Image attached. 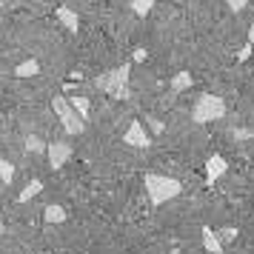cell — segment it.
<instances>
[{"label": "cell", "mask_w": 254, "mask_h": 254, "mask_svg": "<svg viewBox=\"0 0 254 254\" xmlns=\"http://www.w3.org/2000/svg\"><path fill=\"white\" fill-rule=\"evenodd\" d=\"M52 109H55L58 120L63 123L66 134H83V128H86V120L77 115V109L71 106V100H66L63 94H58V97L52 100Z\"/></svg>", "instance_id": "cell-1"}, {"label": "cell", "mask_w": 254, "mask_h": 254, "mask_svg": "<svg viewBox=\"0 0 254 254\" xmlns=\"http://www.w3.org/2000/svg\"><path fill=\"white\" fill-rule=\"evenodd\" d=\"M146 191H149L151 203L163 206L166 200H172L174 194H180V191H183V186H180V180H172V177H157V174H149V177H146Z\"/></svg>", "instance_id": "cell-2"}, {"label": "cell", "mask_w": 254, "mask_h": 254, "mask_svg": "<svg viewBox=\"0 0 254 254\" xmlns=\"http://www.w3.org/2000/svg\"><path fill=\"white\" fill-rule=\"evenodd\" d=\"M223 115H226V103L214 94H203L194 106V123H211V120H220Z\"/></svg>", "instance_id": "cell-3"}, {"label": "cell", "mask_w": 254, "mask_h": 254, "mask_svg": "<svg viewBox=\"0 0 254 254\" xmlns=\"http://www.w3.org/2000/svg\"><path fill=\"white\" fill-rule=\"evenodd\" d=\"M126 83H128V66H120L117 71H109V74H103V77H97L94 80V86L97 89H103V92L109 94H126Z\"/></svg>", "instance_id": "cell-4"}, {"label": "cell", "mask_w": 254, "mask_h": 254, "mask_svg": "<svg viewBox=\"0 0 254 254\" xmlns=\"http://www.w3.org/2000/svg\"><path fill=\"white\" fill-rule=\"evenodd\" d=\"M126 143L128 146H137V149H149L151 146V134L143 128L140 120H131L126 126Z\"/></svg>", "instance_id": "cell-5"}, {"label": "cell", "mask_w": 254, "mask_h": 254, "mask_svg": "<svg viewBox=\"0 0 254 254\" xmlns=\"http://www.w3.org/2000/svg\"><path fill=\"white\" fill-rule=\"evenodd\" d=\"M46 151H49V163H52V169H60V166L71 157V149H69L66 140H55V143H49Z\"/></svg>", "instance_id": "cell-6"}, {"label": "cell", "mask_w": 254, "mask_h": 254, "mask_svg": "<svg viewBox=\"0 0 254 254\" xmlns=\"http://www.w3.org/2000/svg\"><path fill=\"white\" fill-rule=\"evenodd\" d=\"M226 169H229L226 157H220V154L208 157V160H206V183H217L220 174H226Z\"/></svg>", "instance_id": "cell-7"}, {"label": "cell", "mask_w": 254, "mask_h": 254, "mask_svg": "<svg viewBox=\"0 0 254 254\" xmlns=\"http://www.w3.org/2000/svg\"><path fill=\"white\" fill-rule=\"evenodd\" d=\"M66 220V208L58 206V203H49L46 208H43V223H49V226H55V223H63Z\"/></svg>", "instance_id": "cell-8"}, {"label": "cell", "mask_w": 254, "mask_h": 254, "mask_svg": "<svg viewBox=\"0 0 254 254\" xmlns=\"http://www.w3.org/2000/svg\"><path fill=\"white\" fill-rule=\"evenodd\" d=\"M203 249H206V252H211V254L223 252V246H220V240H217V234H214V231L203 229Z\"/></svg>", "instance_id": "cell-9"}, {"label": "cell", "mask_w": 254, "mask_h": 254, "mask_svg": "<svg viewBox=\"0 0 254 254\" xmlns=\"http://www.w3.org/2000/svg\"><path fill=\"white\" fill-rule=\"evenodd\" d=\"M37 191H43V180H32V183H29V186L23 189V191L17 194V203H29V200H32V197H35Z\"/></svg>", "instance_id": "cell-10"}, {"label": "cell", "mask_w": 254, "mask_h": 254, "mask_svg": "<svg viewBox=\"0 0 254 254\" xmlns=\"http://www.w3.org/2000/svg\"><path fill=\"white\" fill-rule=\"evenodd\" d=\"M14 74L17 77H35V74H40V66H37V60H26L14 69Z\"/></svg>", "instance_id": "cell-11"}, {"label": "cell", "mask_w": 254, "mask_h": 254, "mask_svg": "<svg viewBox=\"0 0 254 254\" xmlns=\"http://www.w3.org/2000/svg\"><path fill=\"white\" fill-rule=\"evenodd\" d=\"M214 234H217L220 246H223V249H226V246H229V243L234 240V237H237V234H240V229H237V226H229V229H217V231H214Z\"/></svg>", "instance_id": "cell-12"}, {"label": "cell", "mask_w": 254, "mask_h": 254, "mask_svg": "<svg viewBox=\"0 0 254 254\" xmlns=\"http://www.w3.org/2000/svg\"><path fill=\"white\" fill-rule=\"evenodd\" d=\"M58 17L63 20V26H69V32H77V14L71 12V9H60Z\"/></svg>", "instance_id": "cell-13"}, {"label": "cell", "mask_w": 254, "mask_h": 254, "mask_svg": "<svg viewBox=\"0 0 254 254\" xmlns=\"http://www.w3.org/2000/svg\"><path fill=\"white\" fill-rule=\"evenodd\" d=\"M172 86H174V92H186V89L191 86V74H189V71H183V74H177V77L172 80Z\"/></svg>", "instance_id": "cell-14"}, {"label": "cell", "mask_w": 254, "mask_h": 254, "mask_svg": "<svg viewBox=\"0 0 254 254\" xmlns=\"http://www.w3.org/2000/svg\"><path fill=\"white\" fill-rule=\"evenodd\" d=\"M71 106L77 109V115L83 120H89V97H71Z\"/></svg>", "instance_id": "cell-15"}, {"label": "cell", "mask_w": 254, "mask_h": 254, "mask_svg": "<svg viewBox=\"0 0 254 254\" xmlns=\"http://www.w3.org/2000/svg\"><path fill=\"white\" fill-rule=\"evenodd\" d=\"M151 3H154V0H131V9H134L140 17H146V14H149V9H151Z\"/></svg>", "instance_id": "cell-16"}, {"label": "cell", "mask_w": 254, "mask_h": 254, "mask_svg": "<svg viewBox=\"0 0 254 254\" xmlns=\"http://www.w3.org/2000/svg\"><path fill=\"white\" fill-rule=\"evenodd\" d=\"M12 174H14V166L6 160H0V177H3V183H12Z\"/></svg>", "instance_id": "cell-17"}, {"label": "cell", "mask_w": 254, "mask_h": 254, "mask_svg": "<svg viewBox=\"0 0 254 254\" xmlns=\"http://www.w3.org/2000/svg\"><path fill=\"white\" fill-rule=\"evenodd\" d=\"M249 3H252V0H226V6H229L231 12H243Z\"/></svg>", "instance_id": "cell-18"}, {"label": "cell", "mask_w": 254, "mask_h": 254, "mask_svg": "<svg viewBox=\"0 0 254 254\" xmlns=\"http://www.w3.org/2000/svg\"><path fill=\"white\" fill-rule=\"evenodd\" d=\"M29 149H35V151H43V143H40L37 137H32V134H29Z\"/></svg>", "instance_id": "cell-19"}, {"label": "cell", "mask_w": 254, "mask_h": 254, "mask_svg": "<svg viewBox=\"0 0 254 254\" xmlns=\"http://www.w3.org/2000/svg\"><path fill=\"white\" fill-rule=\"evenodd\" d=\"M249 43H252V49H254V23L249 26Z\"/></svg>", "instance_id": "cell-20"}]
</instances>
